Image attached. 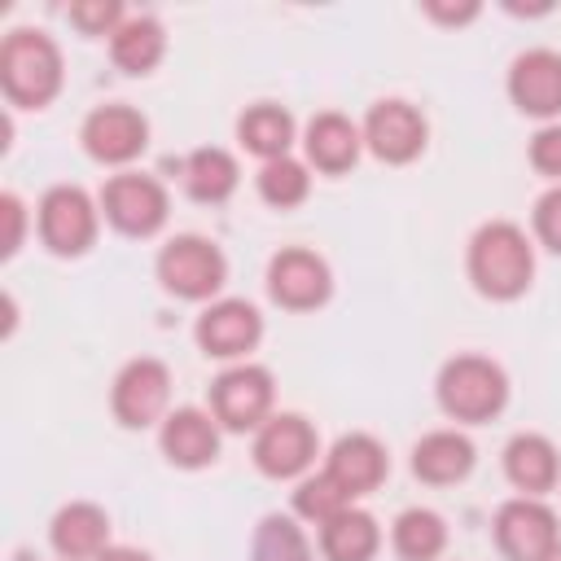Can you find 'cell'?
I'll return each instance as SVG.
<instances>
[{"mask_svg": "<svg viewBox=\"0 0 561 561\" xmlns=\"http://www.w3.org/2000/svg\"><path fill=\"white\" fill-rule=\"evenodd\" d=\"M469 285L491 302H517L535 280V241L513 219H491L465 250Z\"/></svg>", "mask_w": 561, "mask_h": 561, "instance_id": "cell-1", "label": "cell"}, {"mask_svg": "<svg viewBox=\"0 0 561 561\" xmlns=\"http://www.w3.org/2000/svg\"><path fill=\"white\" fill-rule=\"evenodd\" d=\"M66 88V61L48 31L13 26L0 44V92L18 110H48Z\"/></svg>", "mask_w": 561, "mask_h": 561, "instance_id": "cell-2", "label": "cell"}, {"mask_svg": "<svg viewBox=\"0 0 561 561\" xmlns=\"http://www.w3.org/2000/svg\"><path fill=\"white\" fill-rule=\"evenodd\" d=\"M434 399L456 425H486L508 408V373L491 355H451L438 368Z\"/></svg>", "mask_w": 561, "mask_h": 561, "instance_id": "cell-3", "label": "cell"}, {"mask_svg": "<svg viewBox=\"0 0 561 561\" xmlns=\"http://www.w3.org/2000/svg\"><path fill=\"white\" fill-rule=\"evenodd\" d=\"M153 276L180 302H215V294L228 285V254L210 237L180 232L158 250Z\"/></svg>", "mask_w": 561, "mask_h": 561, "instance_id": "cell-4", "label": "cell"}, {"mask_svg": "<svg viewBox=\"0 0 561 561\" xmlns=\"http://www.w3.org/2000/svg\"><path fill=\"white\" fill-rule=\"evenodd\" d=\"M35 232L48 254L83 259L101 232V202H92L88 188L79 184H53L35 202Z\"/></svg>", "mask_w": 561, "mask_h": 561, "instance_id": "cell-5", "label": "cell"}, {"mask_svg": "<svg viewBox=\"0 0 561 561\" xmlns=\"http://www.w3.org/2000/svg\"><path fill=\"white\" fill-rule=\"evenodd\" d=\"M276 403V377L263 364H228L210 390H206V412L219 421L224 434H254Z\"/></svg>", "mask_w": 561, "mask_h": 561, "instance_id": "cell-6", "label": "cell"}, {"mask_svg": "<svg viewBox=\"0 0 561 561\" xmlns=\"http://www.w3.org/2000/svg\"><path fill=\"white\" fill-rule=\"evenodd\" d=\"M101 215L114 232L123 237H136V241H149L167 228V215H171V193L158 175H145V171H118L101 184Z\"/></svg>", "mask_w": 561, "mask_h": 561, "instance_id": "cell-7", "label": "cell"}, {"mask_svg": "<svg viewBox=\"0 0 561 561\" xmlns=\"http://www.w3.org/2000/svg\"><path fill=\"white\" fill-rule=\"evenodd\" d=\"M110 412L123 430H149L162 425L171 412V368L153 355H136L114 373L110 386Z\"/></svg>", "mask_w": 561, "mask_h": 561, "instance_id": "cell-8", "label": "cell"}, {"mask_svg": "<svg viewBox=\"0 0 561 561\" xmlns=\"http://www.w3.org/2000/svg\"><path fill=\"white\" fill-rule=\"evenodd\" d=\"M316 451H320V434L302 412H272L250 443L254 469L276 482L307 478V469L316 465Z\"/></svg>", "mask_w": 561, "mask_h": 561, "instance_id": "cell-9", "label": "cell"}, {"mask_svg": "<svg viewBox=\"0 0 561 561\" xmlns=\"http://www.w3.org/2000/svg\"><path fill=\"white\" fill-rule=\"evenodd\" d=\"M267 298L280 311H320L333 298V267L307 245H280L267 259Z\"/></svg>", "mask_w": 561, "mask_h": 561, "instance_id": "cell-10", "label": "cell"}, {"mask_svg": "<svg viewBox=\"0 0 561 561\" xmlns=\"http://www.w3.org/2000/svg\"><path fill=\"white\" fill-rule=\"evenodd\" d=\"M359 131H364V149H368L377 162H386V167H408V162H416V158L425 153V145H430V123H425V114H421L412 101H403V96H386V101L368 105Z\"/></svg>", "mask_w": 561, "mask_h": 561, "instance_id": "cell-11", "label": "cell"}, {"mask_svg": "<svg viewBox=\"0 0 561 561\" xmlns=\"http://www.w3.org/2000/svg\"><path fill=\"white\" fill-rule=\"evenodd\" d=\"M491 539L504 561H543L561 543V522L543 500L513 495L491 517Z\"/></svg>", "mask_w": 561, "mask_h": 561, "instance_id": "cell-12", "label": "cell"}, {"mask_svg": "<svg viewBox=\"0 0 561 561\" xmlns=\"http://www.w3.org/2000/svg\"><path fill=\"white\" fill-rule=\"evenodd\" d=\"M79 145L92 162L101 167H131L145 149H149V118L127 105V101H110V105H96L83 127H79Z\"/></svg>", "mask_w": 561, "mask_h": 561, "instance_id": "cell-13", "label": "cell"}, {"mask_svg": "<svg viewBox=\"0 0 561 561\" xmlns=\"http://www.w3.org/2000/svg\"><path fill=\"white\" fill-rule=\"evenodd\" d=\"M193 342H197V351L206 359L241 364L263 342V316L245 298H215L193 320Z\"/></svg>", "mask_w": 561, "mask_h": 561, "instance_id": "cell-14", "label": "cell"}, {"mask_svg": "<svg viewBox=\"0 0 561 561\" xmlns=\"http://www.w3.org/2000/svg\"><path fill=\"white\" fill-rule=\"evenodd\" d=\"M508 101L517 114L539 123H561V53L557 48H526L508 61Z\"/></svg>", "mask_w": 561, "mask_h": 561, "instance_id": "cell-15", "label": "cell"}, {"mask_svg": "<svg viewBox=\"0 0 561 561\" xmlns=\"http://www.w3.org/2000/svg\"><path fill=\"white\" fill-rule=\"evenodd\" d=\"M324 473H329V482L355 504V500L373 495V491L386 482V473H390L386 443L373 438V434H364V430H351V434H342V438L329 447Z\"/></svg>", "mask_w": 561, "mask_h": 561, "instance_id": "cell-16", "label": "cell"}, {"mask_svg": "<svg viewBox=\"0 0 561 561\" xmlns=\"http://www.w3.org/2000/svg\"><path fill=\"white\" fill-rule=\"evenodd\" d=\"M219 421L206 408H171L158 425V447L175 469H206L219 460Z\"/></svg>", "mask_w": 561, "mask_h": 561, "instance_id": "cell-17", "label": "cell"}, {"mask_svg": "<svg viewBox=\"0 0 561 561\" xmlns=\"http://www.w3.org/2000/svg\"><path fill=\"white\" fill-rule=\"evenodd\" d=\"M364 153V131L337 110H320L302 127V162L320 175H346Z\"/></svg>", "mask_w": 561, "mask_h": 561, "instance_id": "cell-18", "label": "cell"}, {"mask_svg": "<svg viewBox=\"0 0 561 561\" xmlns=\"http://www.w3.org/2000/svg\"><path fill=\"white\" fill-rule=\"evenodd\" d=\"M504 478L517 495H530V500H543L548 491L561 486V451L548 434H535V430H522L504 443Z\"/></svg>", "mask_w": 561, "mask_h": 561, "instance_id": "cell-19", "label": "cell"}, {"mask_svg": "<svg viewBox=\"0 0 561 561\" xmlns=\"http://www.w3.org/2000/svg\"><path fill=\"white\" fill-rule=\"evenodd\" d=\"M478 447L465 430H430L412 447V478L425 486H456L473 473Z\"/></svg>", "mask_w": 561, "mask_h": 561, "instance_id": "cell-20", "label": "cell"}, {"mask_svg": "<svg viewBox=\"0 0 561 561\" xmlns=\"http://www.w3.org/2000/svg\"><path fill=\"white\" fill-rule=\"evenodd\" d=\"M48 543L61 561H96L110 548V513L92 500H70L53 513Z\"/></svg>", "mask_w": 561, "mask_h": 561, "instance_id": "cell-21", "label": "cell"}, {"mask_svg": "<svg viewBox=\"0 0 561 561\" xmlns=\"http://www.w3.org/2000/svg\"><path fill=\"white\" fill-rule=\"evenodd\" d=\"M316 539H320V557L324 561H373L381 552V526L359 504H346L342 513L320 522Z\"/></svg>", "mask_w": 561, "mask_h": 561, "instance_id": "cell-22", "label": "cell"}, {"mask_svg": "<svg viewBox=\"0 0 561 561\" xmlns=\"http://www.w3.org/2000/svg\"><path fill=\"white\" fill-rule=\"evenodd\" d=\"M237 140L245 153H254L259 162H272V158H289L294 140H298V123L285 105L276 101H254L241 110L237 118Z\"/></svg>", "mask_w": 561, "mask_h": 561, "instance_id": "cell-23", "label": "cell"}, {"mask_svg": "<svg viewBox=\"0 0 561 561\" xmlns=\"http://www.w3.org/2000/svg\"><path fill=\"white\" fill-rule=\"evenodd\" d=\"M180 184H184V193H188L193 202L219 206V202H228V197L237 193L241 167H237V158H232L228 149L202 145V149H193V153L180 162Z\"/></svg>", "mask_w": 561, "mask_h": 561, "instance_id": "cell-24", "label": "cell"}, {"mask_svg": "<svg viewBox=\"0 0 561 561\" xmlns=\"http://www.w3.org/2000/svg\"><path fill=\"white\" fill-rule=\"evenodd\" d=\"M167 57V26L149 13H127V22L110 35V61L123 75H149Z\"/></svg>", "mask_w": 561, "mask_h": 561, "instance_id": "cell-25", "label": "cell"}, {"mask_svg": "<svg viewBox=\"0 0 561 561\" xmlns=\"http://www.w3.org/2000/svg\"><path fill=\"white\" fill-rule=\"evenodd\" d=\"M390 548L399 561H438L447 552V522L434 508H403L390 522Z\"/></svg>", "mask_w": 561, "mask_h": 561, "instance_id": "cell-26", "label": "cell"}, {"mask_svg": "<svg viewBox=\"0 0 561 561\" xmlns=\"http://www.w3.org/2000/svg\"><path fill=\"white\" fill-rule=\"evenodd\" d=\"M250 561H316V548L294 513H267L250 535Z\"/></svg>", "mask_w": 561, "mask_h": 561, "instance_id": "cell-27", "label": "cell"}, {"mask_svg": "<svg viewBox=\"0 0 561 561\" xmlns=\"http://www.w3.org/2000/svg\"><path fill=\"white\" fill-rule=\"evenodd\" d=\"M254 188L259 197L272 206V210H294L311 197V167L302 158H272V162H259V175H254Z\"/></svg>", "mask_w": 561, "mask_h": 561, "instance_id": "cell-28", "label": "cell"}, {"mask_svg": "<svg viewBox=\"0 0 561 561\" xmlns=\"http://www.w3.org/2000/svg\"><path fill=\"white\" fill-rule=\"evenodd\" d=\"M351 500L329 482V473L320 469V473H307V478H298V486H294V517H302V522H311V526H320V522H329L333 513H342Z\"/></svg>", "mask_w": 561, "mask_h": 561, "instance_id": "cell-29", "label": "cell"}, {"mask_svg": "<svg viewBox=\"0 0 561 561\" xmlns=\"http://www.w3.org/2000/svg\"><path fill=\"white\" fill-rule=\"evenodd\" d=\"M66 18H70V26H75L79 35L96 39V35H114V31L127 22V9H123L118 0H75V4L66 9Z\"/></svg>", "mask_w": 561, "mask_h": 561, "instance_id": "cell-30", "label": "cell"}, {"mask_svg": "<svg viewBox=\"0 0 561 561\" xmlns=\"http://www.w3.org/2000/svg\"><path fill=\"white\" fill-rule=\"evenodd\" d=\"M530 232L548 254H561V184H552L548 193H539L535 210H530Z\"/></svg>", "mask_w": 561, "mask_h": 561, "instance_id": "cell-31", "label": "cell"}, {"mask_svg": "<svg viewBox=\"0 0 561 561\" xmlns=\"http://www.w3.org/2000/svg\"><path fill=\"white\" fill-rule=\"evenodd\" d=\"M526 158H530V167H535L543 180H557V184H561V123H543V127L530 136Z\"/></svg>", "mask_w": 561, "mask_h": 561, "instance_id": "cell-32", "label": "cell"}, {"mask_svg": "<svg viewBox=\"0 0 561 561\" xmlns=\"http://www.w3.org/2000/svg\"><path fill=\"white\" fill-rule=\"evenodd\" d=\"M0 215H4V245H0V254L13 259L22 250V237H26V206H22V197L18 193H0Z\"/></svg>", "mask_w": 561, "mask_h": 561, "instance_id": "cell-33", "label": "cell"}, {"mask_svg": "<svg viewBox=\"0 0 561 561\" xmlns=\"http://www.w3.org/2000/svg\"><path fill=\"white\" fill-rule=\"evenodd\" d=\"M421 13H425L430 22H438V26H465V22H473V18L482 13V4H478V0H460V4L425 0V4H421Z\"/></svg>", "mask_w": 561, "mask_h": 561, "instance_id": "cell-34", "label": "cell"}, {"mask_svg": "<svg viewBox=\"0 0 561 561\" xmlns=\"http://www.w3.org/2000/svg\"><path fill=\"white\" fill-rule=\"evenodd\" d=\"M96 561H153L149 552H140V548H127V543H110Z\"/></svg>", "mask_w": 561, "mask_h": 561, "instance_id": "cell-35", "label": "cell"}, {"mask_svg": "<svg viewBox=\"0 0 561 561\" xmlns=\"http://www.w3.org/2000/svg\"><path fill=\"white\" fill-rule=\"evenodd\" d=\"M543 561H561V543H557V548H552V552H548Z\"/></svg>", "mask_w": 561, "mask_h": 561, "instance_id": "cell-36", "label": "cell"}]
</instances>
